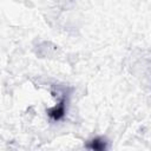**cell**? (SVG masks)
I'll return each mask as SVG.
<instances>
[{"instance_id": "obj_1", "label": "cell", "mask_w": 151, "mask_h": 151, "mask_svg": "<svg viewBox=\"0 0 151 151\" xmlns=\"http://www.w3.org/2000/svg\"><path fill=\"white\" fill-rule=\"evenodd\" d=\"M87 147H90L92 150H104L106 147V145H105V142H103L101 139L97 138V139H93L91 142V144L87 145Z\"/></svg>"}]
</instances>
